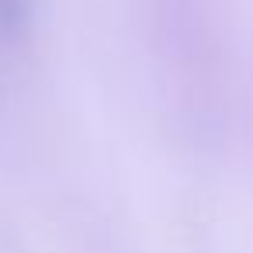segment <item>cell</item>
Returning a JSON list of instances; mask_svg holds the SVG:
<instances>
[{"mask_svg": "<svg viewBox=\"0 0 253 253\" xmlns=\"http://www.w3.org/2000/svg\"><path fill=\"white\" fill-rule=\"evenodd\" d=\"M28 14V0H0V28L18 32Z\"/></svg>", "mask_w": 253, "mask_h": 253, "instance_id": "obj_1", "label": "cell"}]
</instances>
